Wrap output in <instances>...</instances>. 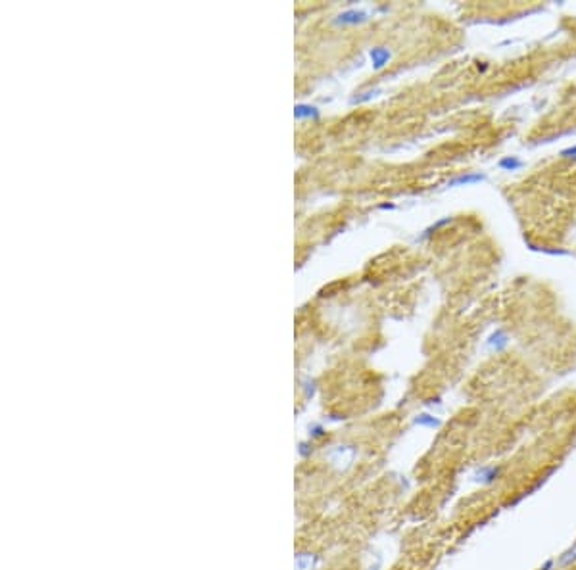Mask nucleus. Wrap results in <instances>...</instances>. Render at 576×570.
<instances>
[{
	"label": "nucleus",
	"instance_id": "f257e3e1",
	"mask_svg": "<svg viewBox=\"0 0 576 570\" xmlns=\"http://www.w3.org/2000/svg\"><path fill=\"white\" fill-rule=\"evenodd\" d=\"M500 476V467H482L473 474V478L480 484H490Z\"/></svg>",
	"mask_w": 576,
	"mask_h": 570
},
{
	"label": "nucleus",
	"instance_id": "7ed1b4c3",
	"mask_svg": "<svg viewBox=\"0 0 576 570\" xmlns=\"http://www.w3.org/2000/svg\"><path fill=\"white\" fill-rule=\"evenodd\" d=\"M388 58H390V54H388L384 48H375V50H371V60H373V64L377 65V67H382V65L388 62Z\"/></svg>",
	"mask_w": 576,
	"mask_h": 570
},
{
	"label": "nucleus",
	"instance_id": "39448f33",
	"mask_svg": "<svg viewBox=\"0 0 576 570\" xmlns=\"http://www.w3.org/2000/svg\"><path fill=\"white\" fill-rule=\"evenodd\" d=\"M521 165H522L521 160L511 158V156H509V158H503V160L500 162V167L501 169H505V171H515V169H519Z\"/></svg>",
	"mask_w": 576,
	"mask_h": 570
},
{
	"label": "nucleus",
	"instance_id": "0eeeda50",
	"mask_svg": "<svg viewBox=\"0 0 576 570\" xmlns=\"http://www.w3.org/2000/svg\"><path fill=\"white\" fill-rule=\"evenodd\" d=\"M561 156H563V158H576V146L563 150V152H561Z\"/></svg>",
	"mask_w": 576,
	"mask_h": 570
},
{
	"label": "nucleus",
	"instance_id": "20e7f679",
	"mask_svg": "<svg viewBox=\"0 0 576 570\" xmlns=\"http://www.w3.org/2000/svg\"><path fill=\"white\" fill-rule=\"evenodd\" d=\"M572 562H576V545L570 547L568 551H565V553L561 555V559L557 560L559 566H568V564H572Z\"/></svg>",
	"mask_w": 576,
	"mask_h": 570
},
{
	"label": "nucleus",
	"instance_id": "423d86ee",
	"mask_svg": "<svg viewBox=\"0 0 576 570\" xmlns=\"http://www.w3.org/2000/svg\"><path fill=\"white\" fill-rule=\"evenodd\" d=\"M340 18H342V22L356 23V22H359V20H363V18H365V14H361V12H346V14H342Z\"/></svg>",
	"mask_w": 576,
	"mask_h": 570
},
{
	"label": "nucleus",
	"instance_id": "f03ea898",
	"mask_svg": "<svg viewBox=\"0 0 576 570\" xmlns=\"http://www.w3.org/2000/svg\"><path fill=\"white\" fill-rule=\"evenodd\" d=\"M486 177L480 175V173H475V175H459L455 177L453 181H449L447 186H461V184H475V183H482Z\"/></svg>",
	"mask_w": 576,
	"mask_h": 570
}]
</instances>
